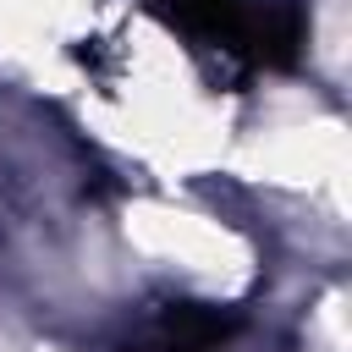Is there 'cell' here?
<instances>
[{
  "label": "cell",
  "instance_id": "obj_1",
  "mask_svg": "<svg viewBox=\"0 0 352 352\" xmlns=\"http://www.w3.org/2000/svg\"><path fill=\"white\" fill-rule=\"evenodd\" d=\"M148 11L165 16L176 33L253 66H297L308 38L297 0H148Z\"/></svg>",
  "mask_w": 352,
  "mask_h": 352
},
{
  "label": "cell",
  "instance_id": "obj_2",
  "mask_svg": "<svg viewBox=\"0 0 352 352\" xmlns=\"http://www.w3.org/2000/svg\"><path fill=\"white\" fill-rule=\"evenodd\" d=\"M231 330H236V319L209 302H170L154 324V352H209Z\"/></svg>",
  "mask_w": 352,
  "mask_h": 352
}]
</instances>
